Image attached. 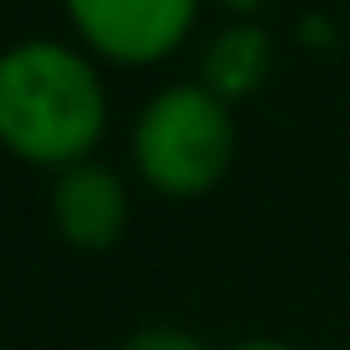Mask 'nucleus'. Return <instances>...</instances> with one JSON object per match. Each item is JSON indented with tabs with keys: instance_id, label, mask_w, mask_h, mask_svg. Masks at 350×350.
<instances>
[{
	"instance_id": "1",
	"label": "nucleus",
	"mask_w": 350,
	"mask_h": 350,
	"mask_svg": "<svg viewBox=\"0 0 350 350\" xmlns=\"http://www.w3.org/2000/svg\"><path fill=\"white\" fill-rule=\"evenodd\" d=\"M109 129V93L67 42H16L0 52V144L26 165L67 170L93 160Z\"/></svg>"
},
{
	"instance_id": "2",
	"label": "nucleus",
	"mask_w": 350,
	"mask_h": 350,
	"mask_svg": "<svg viewBox=\"0 0 350 350\" xmlns=\"http://www.w3.org/2000/svg\"><path fill=\"white\" fill-rule=\"evenodd\" d=\"M134 170L170 201H196L221 186L237 160V119L201 83L160 88L134 119Z\"/></svg>"
},
{
	"instance_id": "3",
	"label": "nucleus",
	"mask_w": 350,
	"mask_h": 350,
	"mask_svg": "<svg viewBox=\"0 0 350 350\" xmlns=\"http://www.w3.org/2000/svg\"><path fill=\"white\" fill-rule=\"evenodd\" d=\"M88 52L124 67H150L180 52L201 0H62Z\"/></svg>"
},
{
	"instance_id": "4",
	"label": "nucleus",
	"mask_w": 350,
	"mask_h": 350,
	"mask_svg": "<svg viewBox=\"0 0 350 350\" xmlns=\"http://www.w3.org/2000/svg\"><path fill=\"white\" fill-rule=\"evenodd\" d=\"M52 221L62 232V242H72L77 252H109L129 227V191H124L119 170H109L98 160L57 170Z\"/></svg>"
},
{
	"instance_id": "5",
	"label": "nucleus",
	"mask_w": 350,
	"mask_h": 350,
	"mask_svg": "<svg viewBox=\"0 0 350 350\" xmlns=\"http://www.w3.org/2000/svg\"><path fill=\"white\" fill-rule=\"evenodd\" d=\"M273 67V42L268 31L252 21H232L227 31H217L201 52V88H211L221 103H237L247 93H258L262 77Z\"/></svg>"
},
{
	"instance_id": "6",
	"label": "nucleus",
	"mask_w": 350,
	"mask_h": 350,
	"mask_svg": "<svg viewBox=\"0 0 350 350\" xmlns=\"http://www.w3.org/2000/svg\"><path fill=\"white\" fill-rule=\"evenodd\" d=\"M124 350H206V345L180 325H144L124 340Z\"/></svg>"
},
{
	"instance_id": "7",
	"label": "nucleus",
	"mask_w": 350,
	"mask_h": 350,
	"mask_svg": "<svg viewBox=\"0 0 350 350\" xmlns=\"http://www.w3.org/2000/svg\"><path fill=\"white\" fill-rule=\"evenodd\" d=\"M232 350H299V345H284V340H242Z\"/></svg>"
},
{
	"instance_id": "8",
	"label": "nucleus",
	"mask_w": 350,
	"mask_h": 350,
	"mask_svg": "<svg viewBox=\"0 0 350 350\" xmlns=\"http://www.w3.org/2000/svg\"><path fill=\"white\" fill-rule=\"evenodd\" d=\"M217 5H227L232 16H252V11L262 5V0H217Z\"/></svg>"
}]
</instances>
